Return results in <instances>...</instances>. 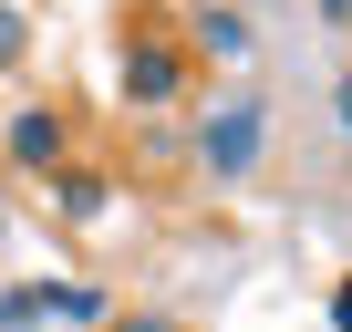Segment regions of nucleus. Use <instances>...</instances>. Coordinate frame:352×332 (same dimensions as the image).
<instances>
[{
  "label": "nucleus",
  "mask_w": 352,
  "mask_h": 332,
  "mask_svg": "<svg viewBox=\"0 0 352 332\" xmlns=\"http://www.w3.org/2000/svg\"><path fill=\"white\" fill-rule=\"evenodd\" d=\"M124 104H187V42L176 32H135L124 42Z\"/></svg>",
  "instance_id": "1"
},
{
  "label": "nucleus",
  "mask_w": 352,
  "mask_h": 332,
  "mask_svg": "<svg viewBox=\"0 0 352 332\" xmlns=\"http://www.w3.org/2000/svg\"><path fill=\"white\" fill-rule=\"evenodd\" d=\"M11 166H21V177H52V166H73V125H63L52 104L11 114Z\"/></svg>",
  "instance_id": "2"
},
{
  "label": "nucleus",
  "mask_w": 352,
  "mask_h": 332,
  "mask_svg": "<svg viewBox=\"0 0 352 332\" xmlns=\"http://www.w3.org/2000/svg\"><path fill=\"white\" fill-rule=\"evenodd\" d=\"M259 135H270V114L259 104H228L208 125V177H249V166H259Z\"/></svg>",
  "instance_id": "3"
},
{
  "label": "nucleus",
  "mask_w": 352,
  "mask_h": 332,
  "mask_svg": "<svg viewBox=\"0 0 352 332\" xmlns=\"http://www.w3.org/2000/svg\"><path fill=\"white\" fill-rule=\"evenodd\" d=\"M104 198H114L104 166H52V208H63V218H104Z\"/></svg>",
  "instance_id": "4"
},
{
  "label": "nucleus",
  "mask_w": 352,
  "mask_h": 332,
  "mask_svg": "<svg viewBox=\"0 0 352 332\" xmlns=\"http://www.w3.org/2000/svg\"><path fill=\"white\" fill-rule=\"evenodd\" d=\"M197 52H218V63H239V52H249V21H239V11H218V0H208V11H197Z\"/></svg>",
  "instance_id": "5"
},
{
  "label": "nucleus",
  "mask_w": 352,
  "mask_h": 332,
  "mask_svg": "<svg viewBox=\"0 0 352 332\" xmlns=\"http://www.w3.org/2000/svg\"><path fill=\"white\" fill-rule=\"evenodd\" d=\"M21 42H32V21L11 11V0H0V73H11V63H21Z\"/></svg>",
  "instance_id": "6"
},
{
  "label": "nucleus",
  "mask_w": 352,
  "mask_h": 332,
  "mask_svg": "<svg viewBox=\"0 0 352 332\" xmlns=\"http://www.w3.org/2000/svg\"><path fill=\"white\" fill-rule=\"evenodd\" d=\"M104 332H176V322H166V311H114Z\"/></svg>",
  "instance_id": "7"
},
{
  "label": "nucleus",
  "mask_w": 352,
  "mask_h": 332,
  "mask_svg": "<svg viewBox=\"0 0 352 332\" xmlns=\"http://www.w3.org/2000/svg\"><path fill=\"white\" fill-rule=\"evenodd\" d=\"M331 322H342V332H352V280H342V291H331Z\"/></svg>",
  "instance_id": "8"
},
{
  "label": "nucleus",
  "mask_w": 352,
  "mask_h": 332,
  "mask_svg": "<svg viewBox=\"0 0 352 332\" xmlns=\"http://www.w3.org/2000/svg\"><path fill=\"white\" fill-rule=\"evenodd\" d=\"M331 114H342V135H352V83H331Z\"/></svg>",
  "instance_id": "9"
},
{
  "label": "nucleus",
  "mask_w": 352,
  "mask_h": 332,
  "mask_svg": "<svg viewBox=\"0 0 352 332\" xmlns=\"http://www.w3.org/2000/svg\"><path fill=\"white\" fill-rule=\"evenodd\" d=\"M321 21H352V0H321Z\"/></svg>",
  "instance_id": "10"
}]
</instances>
